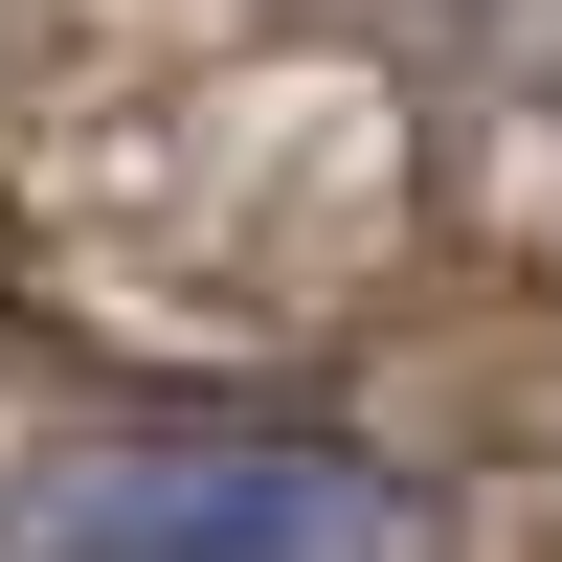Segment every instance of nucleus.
I'll list each match as a JSON object with an SVG mask.
<instances>
[{
	"instance_id": "1",
	"label": "nucleus",
	"mask_w": 562,
	"mask_h": 562,
	"mask_svg": "<svg viewBox=\"0 0 562 562\" xmlns=\"http://www.w3.org/2000/svg\"><path fill=\"white\" fill-rule=\"evenodd\" d=\"M405 540H428L405 473L338 428H90L0 495V562H405Z\"/></svg>"
}]
</instances>
